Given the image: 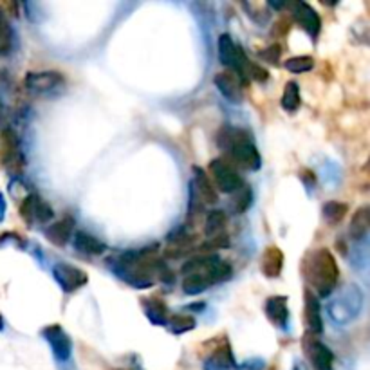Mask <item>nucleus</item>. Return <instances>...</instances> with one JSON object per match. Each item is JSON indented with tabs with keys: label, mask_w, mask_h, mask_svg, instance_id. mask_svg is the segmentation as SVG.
Wrapping results in <instances>:
<instances>
[{
	"label": "nucleus",
	"mask_w": 370,
	"mask_h": 370,
	"mask_svg": "<svg viewBox=\"0 0 370 370\" xmlns=\"http://www.w3.org/2000/svg\"><path fill=\"white\" fill-rule=\"evenodd\" d=\"M159 244H150L148 248L139 251H127L108 266L114 269L117 277L137 289L150 288L157 280V271L161 266V258H156Z\"/></svg>",
	"instance_id": "f257e3e1"
},
{
	"label": "nucleus",
	"mask_w": 370,
	"mask_h": 370,
	"mask_svg": "<svg viewBox=\"0 0 370 370\" xmlns=\"http://www.w3.org/2000/svg\"><path fill=\"white\" fill-rule=\"evenodd\" d=\"M302 275L305 282L318 298H327L334 291L340 278L336 258L327 248L309 251L302 262Z\"/></svg>",
	"instance_id": "f03ea898"
},
{
	"label": "nucleus",
	"mask_w": 370,
	"mask_h": 370,
	"mask_svg": "<svg viewBox=\"0 0 370 370\" xmlns=\"http://www.w3.org/2000/svg\"><path fill=\"white\" fill-rule=\"evenodd\" d=\"M217 145L226 152V159L231 165H237L244 170L257 172L262 166V157L258 154L255 139L249 132L237 127H222L217 136Z\"/></svg>",
	"instance_id": "7ed1b4c3"
},
{
	"label": "nucleus",
	"mask_w": 370,
	"mask_h": 370,
	"mask_svg": "<svg viewBox=\"0 0 370 370\" xmlns=\"http://www.w3.org/2000/svg\"><path fill=\"white\" fill-rule=\"evenodd\" d=\"M361 307H363V292L358 286L351 284L343 289L340 297L332 300L329 305V314H331L332 322L345 325L358 318Z\"/></svg>",
	"instance_id": "20e7f679"
},
{
	"label": "nucleus",
	"mask_w": 370,
	"mask_h": 370,
	"mask_svg": "<svg viewBox=\"0 0 370 370\" xmlns=\"http://www.w3.org/2000/svg\"><path fill=\"white\" fill-rule=\"evenodd\" d=\"M0 166L15 177H19L25 168V156L20 148V139L10 127L0 132Z\"/></svg>",
	"instance_id": "39448f33"
},
{
	"label": "nucleus",
	"mask_w": 370,
	"mask_h": 370,
	"mask_svg": "<svg viewBox=\"0 0 370 370\" xmlns=\"http://www.w3.org/2000/svg\"><path fill=\"white\" fill-rule=\"evenodd\" d=\"M219 58L228 71H233L242 82H246L249 69L253 62L246 56L244 49L235 42L229 34H220L219 38Z\"/></svg>",
	"instance_id": "423d86ee"
},
{
	"label": "nucleus",
	"mask_w": 370,
	"mask_h": 370,
	"mask_svg": "<svg viewBox=\"0 0 370 370\" xmlns=\"http://www.w3.org/2000/svg\"><path fill=\"white\" fill-rule=\"evenodd\" d=\"M208 176H211L215 188L222 194H235L242 186V177L231 163L224 157H217L209 163Z\"/></svg>",
	"instance_id": "0eeeda50"
},
{
	"label": "nucleus",
	"mask_w": 370,
	"mask_h": 370,
	"mask_svg": "<svg viewBox=\"0 0 370 370\" xmlns=\"http://www.w3.org/2000/svg\"><path fill=\"white\" fill-rule=\"evenodd\" d=\"M20 217L27 226H40L53 219L54 209L38 194H30L20 205Z\"/></svg>",
	"instance_id": "6e6552de"
},
{
	"label": "nucleus",
	"mask_w": 370,
	"mask_h": 370,
	"mask_svg": "<svg viewBox=\"0 0 370 370\" xmlns=\"http://www.w3.org/2000/svg\"><path fill=\"white\" fill-rule=\"evenodd\" d=\"M302 351L305 358L311 361V365L314 370H332V363H334V354L327 345H323L322 341L318 340V336L305 332L302 338Z\"/></svg>",
	"instance_id": "1a4fd4ad"
},
{
	"label": "nucleus",
	"mask_w": 370,
	"mask_h": 370,
	"mask_svg": "<svg viewBox=\"0 0 370 370\" xmlns=\"http://www.w3.org/2000/svg\"><path fill=\"white\" fill-rule=\"evenodd\" d=\"M289 8H291L292 20H294L309 36L316 38L318 34H320V30H322V19L318 15V11L312 10L311 5L305 4V2H300V0L289 4Z\"/></svg>",
	"instance_id": "9d476101"
},
{
	"label": "nucleus",
	"mask_w": 370,
	"mask_h": 370,
	"mask_svg": "<svg viewBox=\"0 0 370 370\" xmlns=\"http://www.w3.org/2000/svg\"><path fill=\"white\" fill-rule=\"evenodd\" d=\"M24 85L33 94H47L64 85V76L58 71H40V73L33 71L25 76Z\"/></svg>",
	"instance_id": "9b49d317"
},
{
	"label": "nucleus",
	"mask_w": 370,
	"mask_h": 370,
	"mask_svg": "<svg viewBox=\"0 0 370 370\" xmlns=\"http://www.w3.org/2000/svg\"><path fill=\"white\" fill-rule=\"evenodd\" d=\"M53 277L58 282V286L64 289L65 292L78 291L87 284V273L82 269L74 268L71 264H56L53 268Z\"/></svg>",
	"instance_id": "f8f14e48"
},
{
	"label": "nucleus",
	"mask_w": 370,
	"mask_h": 370,
	"mask_svg": "<svg viewBox=\"0 0 370 370\" xmlns=\"http://www.w3.org/2000/svg\"><path fill=\"white\" fill-rule=\"evenodd\" d=\"M168 246H166V258H181L194 251L195 248V235L188 231L186 226L174 229L168 237Z\"/></svg>",
	"instance_id": "ddd939ff"
},
{
	"label": "nucleus",
	"mask_w": 370,
	"mask_h": 370,
	"mask_svg": "<svg viewBox=\"0 0 370 370\" xmlns=\"http://www.w3.org/2000/svg\"><path fill=\"white\" fill-rule=\"evenodd\" d=\"M44 338L47 340V343L51 345V351L56 356L58 361H67L71 358V352H73V341L69 338L67 332L62 329L60 325H49L42 331Z\"/></svg>",
	"instance_id": "4468645a"
},
{
	"label": "nucleus",
	"mask_w": 370,
	"mask_h": 370,
	"mask_svg": "<svg viewBox=\"0 0 370 370\" xmlns=\"http://www.w3.org/2000/svg\"><path fill=\"white\" fill-rule=\"evenodd\" d=\"M303 323L307 327V332H311L314 336L323 332V320L322 312H320V302L318 297L311 289L303 291Z\"/></svg>",
	"instance_id": "2eb2a0df"
},
{
	"label": "nucleus",
	"mask_w": 370,
	"mask_h": 370,
	"mask_svg": "<svg viewBox=\"0 0 370 370\" xmlns=\"http://www.w3.org/2000/svg\"><path fill=\"white\" fill-rule=\"evenodd\" d=\"M190 188L195 192V195L199 197V200L205 206L219 203V194L215 190L213 183H211L209 176L200 166H194V181H192Z\"/></svg>",
	"instance_id": "dca6fc26"
},
{
	"label": "nucleus",
	"mask_w": 370,
	"mask_h": 370,
	"mask_svg": "<svg viewBox=\"0 0 370 370\" xmlns=\"http://www.w3.org/2000/svg\"><path fill=\"white\" fill-rule=\"evenodd\" d=\"M215 87L219 89V93L229 100L231 103H240L242 102V89L244 82L233 73V71H222L215 76Z\"/></svg>",
	"instance_id": "f3484780"
},
{
	"label": "nucleus",
	"mask_w": 370,
	"mask_h": 370,
	"mask_svg": "<svg viewBox=\"0 0 370 370\" xmlns=\"http://www.w3.org/2000/svg\"><path fill=\"white\" fill-rule=\"evenodd\" d=\"M266 316L275 327L286 329L289 322V309H288V297H271L266 300L264 305Z\"/></svg>",
	"instance_id": "a211bd4d"
},
{
	"label": "nucleus",
	"mask_w": 370,
	"mask_h": 370,
	"mask_svg": "<svg viewBox=\"0 0 370 370\" xmlns=\"http://www.w3.org/2000/svg\"><path fill=\"white\" fill-rule=\"evenodd\" d=\"M235 365L233 352L229 349L228 340L220 338V343L215 347L205 363V370H229Z\"/></svg>",
	"instance_id": "6ab92c4d"
},
{
	"label": "nucleus",
	"mask_w": 370,
	"mask_h": 370,
	"mask_svg": "<svg viewBox=\"0 0 370 370\" xmlns=\"http://www.w3.org/2000/svg\"><path fill=\"white\" fill-rule=\"evenodd\" d=\"M73 231H74V219L73 217H69V215H65L64 219L58 220V222H54L53 226H49V228L45 229V239H47L51 244H54L56 248H64L65 244L69 242V239H71Z\"/></svg>",
	"instance_id": "aec40b11"
},
{
	"label": "nucleus",
	"mask_w": 370,
	"mask_h": 370,
	"mask_svg": "<svg viewBox=\"0 0 370 370\" xmlns=\"http://www.w3.org/2000/svg\"><path fill=\"white\" fill-rule=\"evenodd\" d=\"M284 260H286V258H284V253L280 251V248H277V246L266 248V251L262 253V258H260V269H262L264 277H280L284 268Z\"/></svg>",
	"instance_id": "412c9836"
},
{
	"label": "nucleus",
	"mask_w": 370,
	"mask_h": 370,
	"mask_svg": "<svg viewBox=\"0 0 370 370\" xmlns=\"http://www.w3.org/2000/svg\"><path fill=\"white\" fill-rule=\"evenodd\" d=\"M74 246L78 251L87 255H93V257H97V255H103L107 251V246L102 242V240H97L96 237H93L87 231H78V233L74 235Z\"/></svg>",
	"instance_id": "4be33fe9"
},
{
	"label": "nucleus",
	"mask_w": 370,
	"mask_h": 370,
	"mask_svg": "<svg viewBox=\"0 0 370 370\" xmlns=\"http://www.w3.org/2000/svg\"><path fill=\"white\" fill-rule=\"evenodd\" d=\"M143 311H145L146 318L150 320L154 325H166V320H168V312H166V307L163 303V300L156 297L145 298L143 300Z\"/></svg>",
	"instance_id": "5701e85b"
},
{
	"label": "nucleus",
	"mask_w": 370,
	"mask_h": 370,
	"mask_svg": "<svg viewBox=\"0 0 370 370\" xmlns=\"http://www.w3.org/2000/svg\"><path fill=\"white\" fill-rule=\"evenodd\" d=\"M284 111L288 113H297L302 105V96H300V85L297 82H288L284 87L282 100H280Z\"/></svg>",
	"instance_id": "b1692460"
},
{
	"label": "nucleus",
	"mask_w": 370,
	"mask_h": 370,
	"mask_svg": "<svg viewBox=\"0 0 370 370\" xmlns=\"http://www.w3.org/2000/svg\"><path fill=\"white\" fill-rule=\"evenodd\" d=\"M369 226H370V208L369 206H361L351 220V235L354 239H363V237L369 233Z\"/></svg>",
	"instance_id": "393cba45"
},
{
	"label": "nucleus",
	"mask_w": 370,
	"mask_h": 370,
	"mask_svg": "<svg viewBox=\"0 0 370 370\" xmlns=\"http://www.w3.org/2000/svg\"><path fill=\"white\" fill-rule=\"evenodd\" d=\"M349 213V206L340 200H329L322 208V215L327 224H340L341 220L345 219V215Z\"/></svg>",
	"instance_id": "a878e982"
},
{
	"label": "nucleus",
	"mask_w": 370,
	"mask_h": 370,
	"mask_svg": "<svg viewBox=\"0 0 370 370\" xmlns=\"http://www.w3.org/2000/svg\"><path fill=\"white\" fill-rule=\"evenodd\" d=\"M226 213L224 211H220V209H215L211 213H208L205 222V233L208 239H213L217 235L224 233L226 228Z\"/></svg>",
	"instance_id": "bb28decb"
},
{
	"label": "nucleus",
	"mask_w": 370,
	"mask_h": 370,
	"mask_svg": "<svg viewBox=\"0 0 370 370\" xmlns=\"http://www.w3.org/2000/svg\"><path fill=\"white\" fill-rule=\"evenodd\" d=\"M233 199H231V209H233V213H244V211H248L251 203H253V192L249 186H240L239 190L235 192Z\"/></svg>",
	"instance_id": "cd10ccee"
},
{
	"label": "nucleus",
	"mask_w": 370,
	"mask_h": 370,
	"mask_svg": "<svg viewBox=\"0 0 370 370\" xmlns=\"http://www.w3.org/2000/svg\"><path fill=\"white\" fill-rule=\"evenodd\" d=\"M195 320L192 316H181V314H174L166 320V327L170 329L174 334H185V332L195 329Z\"/></svg>",
	"instance_id": "c85d7f7f"
},
{
	"label": "nucleus",
	"mask_w": 370,
	"mask_h": 370,
	"mask_svg": "<svg viewBox=\"0 0 370 370\" xmlns=\"http://www.w3.org/2000/svg\"><path fill=\"white\" fill-rule=\"evenodd\" d=\"M284 67L292 74H302L314 67V60H312V56H307V54L305 56H292V58L284 62Z\"/></svg>",
	"instance_id": "c756f323"
},
{
	"label": "nucleus",
	"mask_w": 370,
	"mask_h": 370,
	"mask_svg": "<svg viewBox=\"0 0 370 370\" xmlns=\"http://www.w3.org/2000/svg\"><path fill=\"white\" fill-rule=\"evenodd\" d=\"M11 24L10 19H8V13L0 5V53H8L11 45Z\"/></svg>",
	"instance_id": "7c9ffc66"
},
{
	"label": "nucleus",
	"mask_w": 370,
	"mask_h": 370,
	"mask_svg": "<svg viewBox=\"0 0 370 370\" xmlns=\"http://www.w3.org/2000/svg\"><path fill=\"white\" fill-rule=\"evenodd\" d=\"M183 289H185L186 294H199V292H205L208 289V284L199 275H186L183 278Z\"/></svg>",
	"instance_id": "2f4dec72"
},
{
	"label": "nucleus",
	"mask_w": 370,
	"mask_h": 370,
	"mask_svg": "<svg viewBox=\"0 0 370 370\" xmlns=\"http://www.w3.org/2000/svg\"><path fill=\"white\" fill-rule=\"evenodd\" d=\"M280 56H282V47L278 44H271L269 47L258 51V58H262L264 62H268L271 65L280 64Z\"/></svg>",
	"instance_id": "473e14b6"
},
{
	"label": "nucleus",
	"mask_w": 370,
	"mask_h": 370,
	"mask_svg": "<svg viewBox=\"0 0 370 370\" xmlns=\"http://www.w3.org/2000/svg\"><path fill=\"white\" fill-rule=\"evenodd\" d=\"M222 248H229V239L228 235H217L213 239H208L205 244H203V249L205 251H211V249H222Z\"/></svg>",
	"instance_id": "72a5a7b5"
},
{
	"label": "nucleus",
	"mask_w": 370,
	"mask_h": 370,
	"mask_svg": "<svg viewBox=\"0 0 370 370\" xmlns=\"http://www.w3.org/2000/svg\"><path fill=\"white\" fill-rule=\"evenodd\" d=\"M248 78L255 80V82H266V80L269 78V73L266 71V69H262L260 65L253 64L251 65V69H249V74H248Z\"/></svg>",
	"instance_id": "f704fd0d"
},
{
	"label": "nucleus",
	"mask_w": 370,
	"mask_h": 370,
	"mask_svg": "<svg viewBox=\"0 0 370 370\" xmlns=\"http://www.w3.org/2000/svg\"><path fill=\"white\" fill-rule=\"evenodd\" d=\"M237 370H264V361L258 360V358L257 360H248L240 363Z\"/></svg>",
	"instance_id": "c9c22d12"
},
{
	"label": "nucleus",
	"mask_w": 370,
	"mask_h": 370,
	"mask_svg": "<svg viewBox=\"0 0 370 370\" xmlns=\"http://www.w3.org/2000/svg\"><path fill=\"white\" fill-rule=\"evenodd\" d=\"M5 208H8V205H5L4 195L0 194V222H2V220H4V217H5Z\"/></svg>",
	"instance_id": "e433bc0d"
},
{
	"label": "nucleus",
	"mask_w": 370,
	"mask_h": 370,
	"mask_svg": "<svg viewBox=\"0 0 370 370\" xmlns=\"http://www.w3.org/2000/svg\"><path fill=\"white\" fill-rule=\"evenodd\" d=\"M8 122V113H5V107L0 102V127L4 128V123Z\"/></svg>",
	"instance_id": "4c0bfd02"
},
{
	"label": "nucleus",
	"mask_w": 370,
	"mask_h": 370,
	"mask_svg": "<svg viewBox=\"0 0 370 370\" xmlns=\"http://www.w3.org/2000/svg\"><path fill=\"white\" fill-rule=\"evenodd\" d=\"M292 370H309L305 367V363H302V361H297V363H294V367H292Z\"/></svg>",
	"instance_id": "58836bf2"
},
{
	"label": "nucleus",
	"mask_w": 370,
	"mask_h": 370,
	"mask_svg": "<svg viewBox=\"0 0 370 370\" xmlns=\"http://www.w3.org/2000/svg\"><path fill=\"white\" fill-rule=\"evenodd\" d=\"M4 329V320H2V316H0V331Z\"/></svg>",
	"instance_id": "ea45409f"
}]
</instances>
